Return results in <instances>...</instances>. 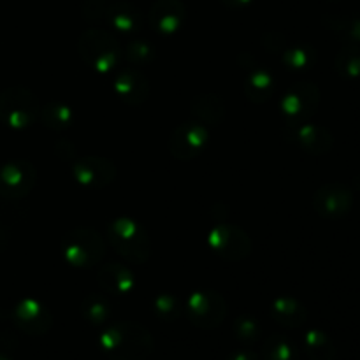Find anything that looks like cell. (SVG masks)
I'll return each instance as SVG.
<instances>
[{"mask_svg":"<svg viewBox=\"0 0 360 360\" xmlns=\"http://www.w3.org/2000/svg\"><path fill=\"white\" fill-rule=\"evenodd\" d=\"M98 343L109 360H146L153 352L150 330L136 322L111 323Z\"/></svg>","mask_w":360,"mask_h":360,"instance_id":"6da1fadb","label":"cell"},{"mask_svg":"<svg viewBox=\"0 0 360 360\" xmlns=\"http://www.w3.org/2000/svg\"><path fill=\"white\" fill-rule=\"evenodd\" d=\"M112 248L132 264H144L150 259L151 246L146 231L130 218H116L108 225Z\"/></svg>","mask_w":360,"mask_h":360,"instance_id":"7a4b0ae2","label":"cell"},{"mask_svg":"<svg viewBox=\"0 0 360 360\" xmlns=\"http://www.w3.org/2000/svg\"><path fill=\"white\" fill-rule=\"evenodd\" d=\"M81 58L97 72H111L123 60V48L111 34L98 28L84 32L79 39Z\"/></svg>","mask_w":360,"mask_h":360,"instance_id":"3957f363","label":"cell"},{"mask_svg":"<svg viewBox=\"0 0 360 360\" xmlns=\"http://www.w3.org/2000/svg\"><path fill=\"white\" fill-rule=\"evenodd\" d=\"M63 257L76 267H95L105 253L104 238L94 229H74L62 239Z\"/></svg>","mask_w":360,"mask_h":360,"instance_id":"277c9868","label":"cell"},{"mask_svg":"<svg viewBox=\"0 0 360 360\" xmlns=\"http://www.w3.org/2000/svg\"><path fill=\"white\" fill-rule=\"evenodd\" d=\"M37 98L23 86L7 88L0 95V122L11 129L23 130L39 120Z\"/></svg>","mask_w":360,"mask_h":360,"instance_id":"5b68a950","label":"cell"},{"mask_svg":"<svg viewBox=\"0 0 360 360\" xmlns=\"http://www.w3.org/2000/svg\"><path fill=\"white\" fill-rule=\"evenodd\" d=\"M320 102V90L313 83H297L288 88L280 101L281 116L288 125H301L315 115Z\"/></svg>","mask_w":360,"mask_h":360,"instance_id":"8992f818","label":"cell"},{"mask_svg":"<svg viewBox=\"0 0 360 360\" xmlns=\"http://www.w3.org/2000/svg\"><path fill=\"white\" fill-rule=\"evenodd\" d=\"M185 308L190 322L200 329H214L227 315L225 299L214 290L195 292L188 297Z\"/></svg>","mask_w":360,"mask_h":360,"instance_id":"52a82bcc","label":"cell"},{"mask_svg":"<svg viewBox=\"0 0 360 360\" xmlns=\"http://www.w3.org/2000/svg\"><path fill=\"white\" fill-rule=\"evenodd\" d=\"M211 250L225 260H243L252 252V241L245 231L232 224H218L207 236Z\"/></svg>","mask_w":360,"mask_h":360,"instance_id":"ba28073f","label":"cell"},{"mask_svg":"<svg viewBox=\"0 0 360 360\" xmlns=\"http://www.w3.org/2000/svg\"><path fill=\"white\" fill-rule=\"evenodd\" d=\"M210 141V132L204 123L195 122L181 123L169 137V151L178 160H192L204 151Z\"/></svg>","mask_w":360,"mask_h":360,"instance_id":"9c48e42d","label":"cell"},{"mask_svg":"<svg viewBox=\"0 0 360 360\" xmlns=\"http://www.w3.org/2000/svg\"><path fill=\"white\" fill-rule=\"evenodd\" d=\"M35 185V169L30 162L16 160L0 167V197L23 199Z\"/></svg>","mask_w":360,"mask_h":360,"instance_id":"30bf717a","label":"cell"},{"mask_svg":"<svg viewBox=\"0 0 360 360\" xmlns=\"http://www.w3.org/2000/svg\"><path fill=\"white\" fill-rule=\"evenodd\" d=\"M13 322L30 336H42L53 326V316L44 304L35 299H25L13 308Z\"/></svg>","mask_w":360,"mask_h":360,"instance_id":"8fae6325","label":"cell"},{"mask_svg":"<svg viewBox=\"0 0 360 360\" xmlns=\"http://www.w3.org/2000/svg\"><path fill=\"white\" fill-rule=\"evenodd\" d=\"M74 178L88 188H104L116 178V167L108 158L84 157L74 165Z\"/></svg>","mask_w":360,"mask_h":360,"instance_id":"7c38bea8","label":"cell"},{"mask_svg":"<svg viewBox=\"0 0 360 360\" xmlns=\"http://www.w3.org/2000/svg\"><path fill=\"white\" fill-rule=\"evenodd\" d=\"M313 206L316 213L323 218L345 217L354 206V195L341 185H323L313 197Z\"/></svg>","mask_w":360,"mask_h":360,"instance_id":"4fadbf2b","label":"cell"},{"mask_svg":"<svg viewBox=\"0 0 360 360\" xmlns=\"http://www.w3.org/2000/svg\"><path fill=\"white\" fill-rule=\"evenodd\" d=\"M115 94L127 105H141L150 95V83L137 67H127L116 76Z\"/></svg>","mask_w":360,"mask_h":360,"instance_id":"5bb4252c","label":"cell"},{"mask_svg":"<svg viewBox=\"0 0 360 360\" xmlns=\"http://www.w3.org/2000/svg\"><path fill=\"white\" fill-rule=\"evenodd\" d=\"M288 129H290V132L287 136L292 137V141H295L308 153H329L334 144L333 136L323 127L311 125V123H301V125H288Z\"/></svg>","mask_w":360,"mask_h":360,"instance_id":"9a60e30c","label":"cell"},{"mask_svg":"<svg viewBox=\"0 0 360 360\" xmlns=\"http://www.w3.org/2000/svg\"><path fill=\"white\" fill-rule=\"evenodd\" d=\"M185 9L178 0H160L150 13V21L162 35H172L181 28Z\"/></svg>","mask_w":360,"mask_h":360,"instance_id":"2e32d148","label":"cell"},{"mask_svg":"<svg viewBox=\"0 0 360 360\" xmlns=\"http://www.w3.org/2000/svg\"><path fill=\"white\" fill-rule=\"evenodd\" d=\"M98 285L109 294H129L136 287V276L123 264L109 262L98 269Z\"/></svg>","mask_w":360,"mask_h":360,"instance_id":"e0dca14e","label":"cell"},{"mask_svg":"<svg viewBox=\"0 0 360 360\" xmlns=\"http://www.w3.org/2000/svg\"><path fill=\"white\" fill-rule=\"evenodd\" d=\"M245 94L255 104H262L276 94V81L266 69H253L245 81Z\"/></svg>","mask_w":360,"mask_h":360,"instance_id":"ac0fdd59","label":"cell"},{"mask_svg":"<svg viewBox=\"0 0 360 360\" xmlns=\"http://www.w3.org/2000/svg\"><path fill=\"white\" fill-rule=\"evenodd\" d=\"M271 313H273L274 320L278 323H281L283 327H292V329L301 327L306 322V316H308L304 306L292 297L276 299L271 306Z\"/></svg>","mask_w":360,"mask_h":360,"instance_id":"d6986e66","label":"cell"},{"mask_svg":"<svg viewBox=\"0 0 360 360\" xmlns=\"http://www.w3.org/2000/svg\"><path fill=\"white\" fill-rule=\"evenodd\" d=\"M192 115L204 125H217L224 120L225 105L220 97L213 94L199 95L192 101Z\"/></svg>","mask_w":360,"mask_h":360,"instance_id":"ffe728a7","label":"cell"},{"mask_svg":"<svg viewBox=\"0 0 360 360\" xmlns=\"http://www.w3.org/2000/svg\"><path fill=\"white\" fill-rule=\"evenodd\" d=\"M39 120L42 122V125L51 130H65L72 125L74 111L69 105L51 102V104H46L44 108H41Z\"/></svg>","mask_w":360,"mask_h":360,"instance_id":"44dd1931","label":"cell"},{"mask_svg":"<svg viewBox=\"0 0 360 360\" xmlns=\"http://www.w3.org/2000/svg\"><path fill=\"white\" fill-rule=\"evenodd\" d=\"M304 348L311 360H334L336 357V347L333 340L322 330H309L304 336Z\"/></svg>","mask_w":360,"mask_h":360,"instance_id":"7402d4cb","label":"cell"},{"mask_svg":"<svg viewBox=\"0 0 360 360\" xmlns=\"http://www.w3.org/2000/svg\"><path fill=\"white\" fill-rule=\"evenodd\" d=\"M81 313L91 326H104L111 316V304L101 294H88L81 302Z\"/></svg>","mask_w":360,"mask_h":360,"instance_id":"603a6c76","label":"cell"},{"mask_svg":"<svg viewBox=\"0 0 360 360\" xmlns=\"http://www.w3.org/2000/svg\"><path fill=\"white\" fill-rule=\"evenodd\" d=\"M108 20L111 21L112 27L122 34L132 35L141 28V18L134 7L130 6H116L111 7L108 13Z\"/></svg>","mask_w":360,"mask_h":360,"instance_id":"cb8c5ba5","label":"cell"},{"mask_svg":"<svg viewBox=\"0 0 360 360\" xmlns=\"http://www.w3.org/2000/svg\"><path fill=\"white\" fill-rule=\"evenodd\" d=\"M264 359L266 360H297L294 343L280 334H271L264 341Z\"/></svg>","mask_w":360,"mask_h":360,"instance_id":"d4e9b609","label":"cell"},{"mask_svg":"<svg viewBox=\"0 0 360 360\" xmlns=\"http://www.w3.org/2000/svg\"><path fill=\"white\" fill-rule=\"evenodd\" d=\"M123 58H127V62L132 67L148 65L153 62L155 48L143 39H132L127 42L125 49H123Z\"/></svg>","mask_w":360,"mask_h":360,"instance_id":"484cf974","label":"cell"},{"mask_svg":"<svg viewBox=\"0 0 360 360\" xmlns=\"http://www.w3.org/2000/svg\"><path fill=\"white\" fill-rule=\"evenodd\" d=\"M336 70L347 79H355L360 76V49L355 46H347L336 56Z\"/></svg>","mask_w":360,"mask_h":360,"instance_id":"4316f807","label":"cell"},{"mask_svg":"<svg viewBox=\"0 0 360 360\" xmlns=\"http://www.w3.org/2000/svg\"><path fill=\"white\" fill-rule=\"evenodd\" d=\"M315 49L309 46H292L283 51V62L288 69L304 70L315 63Z\"/></svg>","mask_w":360,"mask_h":360,"instance_id":"83f0119b","label":"cell"},{"mask_svg":"<svg viewBox=\"0 0 360 360\" xmlns=\"http://www.w3.org/2000/svg\"><path fill=\"white\" fill-rule=\"evenodd\" d=\"M155 315L162 320V322H174L179 315H181V302L176 295L172 294H160L155 297L153 301Z\"/></svg>","mask_w":360,"mask_h":360,"instance_id":"f1b7e54d","label":"cell"},{"mask_svg":"<svg viewBox=\"0 0 360 360\" xmlns=\"http://www.w3.org/2000/svg\"><path fill=\"white\" fill-rule=\"evenodd\" d=\"M327 27L333 28L345 39H350L354 42H360V20L354 18H333L327 20Z\"/></svg>","mask_w":360,"mask_h":360,"instance_id":"f546056e","label":"cell"},{"mask_svg":"<svg viewBox=\"0 0 360 360\" xmlns=\"http://www.w3.org/2000/svg\"><path fill=\"white\" fill-rule=\"evenodd\" d=\"M234 330L239 340L245 341V343H253L260 336L259 323L252 316H239L234 326Z\"/></svg>","mask_w":360,"mask_h":360,"instance_id":"4dcf8cb0","label":"cell"},{"mask_svg":"<svg viewBox=\"0 0 360 360\" xmlns=\"http://www.w3.org/2000/svg\"><path fill=\"white\" fill-rule=\"evenodd\" d=\"M229 360H260L253 352H238V354H232Z\"/></svg>","mask_w":360,"mask_h":360,"instance_id":"1f68e13d","label":"cell"},{"mask_svg":"<svg viewBox=\"0 0 360 360\" xmlns=\"http://www.w3.org/2000/svg\"><path fill=\"white\" fill-rule=\"evenodd\" d=\"M227 6H232V7H241V6H246V4L250 2V0H224Z\"/></svg>","mask_w":360,"mask_h":360,"instance_id":"d6a6232c","label":"cell"},{"mask_svg":"<svg viewBox=\"0 0 360 360\" xmlns=\"http://www.w3.org/2000/svg\"><path fill=\"white\" fill-rule=\"evenodd\" d=\"M4 246H6V232H4L2 225H0V250H4Z\"/></svg>","mask_w":360,"mask_h":360,"instance_id":"836d02e7","label":"cell"},{"mask_svg":"<svg viewBox=\"0 0 360 360\" xmlns=\"http://www.w3.org/2000/svg\"><path fill=\"white\" fill-rule=\"evenodd\" d=\"M0 360H9L7 357H4V355H0Z\"/></svg>","mask_w":360,"mask_h":360,"instance_id":"e575fe53","label":"cell"}]
</instances>
